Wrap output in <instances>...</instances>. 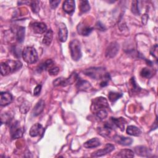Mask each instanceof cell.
<instances>
[{
	"instance_id": "8",
	"label": "cell",
	"mask_w": 158,
	"mask_h": 158,
	"mask_svg": "<svg viewBox=\"0 0 158 158\" xmlns=\"http://www.w3.org/2000/svg\"><path fill=\"white\" fill-rule=\"evenodd\" d=\"M114 146L111 144H107L104 148L99 149L91 154V157H101L104 156L108 153H110L114 149Z\"/></svg>"
},
{
	"instance_id": "29",
	"label": "cell",
	"mask_w": 158,
	"mask_h": 158,
	"mask_svg": "<svg viewBox=\"0 0 158 158\" xmlns=\"http://www.w3.org/2000/svg\"><path fill=\"white\" fill-rule=\"evenodd\" d=\"M29 6H30L31 9L32 11L34 13H37L40 10V1H28Z\"/></svg>"
},
{
	"instance_id": "16",
	"label": "cell",
	"mask_w": 158,
	"mask_h": 158,
	"mask_svg": "<svg viewBox=\"0 0 158 158\" xmlns=\"http://www.w3.org/2000/svg\"><path fill=\"white\" fill-rule=\"evenodd\" d=\"M77 88L80 91H89L92 88L90 83L86 80L79 79L77 83Z\"/></svg>"
},
{
	"instance_id": "39",
	"label": "cell",
	"mask_w": 158,
	"mask_h": 158,
	"mask_svg": "<svg viewBox=\"0 0 158 158\" xmlns=\"http://www.w3.org/2000/svg\"><path fill=\"white\" fill-rule=\"evenodd\" d=\"M41 85H38L34 89V91H33V94L35 96H38L40 91H41Z\"/></svg>"
},
{
	"instance_id": "38",
	"label": "cell",
	"mask_w": 158,
	"mask_h": 158,
	"mask_svg": "<svg viewBox=\"0 0 158 158\" xmlns=\"http://www.w3.org/2000/svg\"><path fill=\"white\" fill-rule=\"evenodd\" d=\"M96 27L97 29H98L99 30H101V31H104V30H106V27L105 26L101 23L100 22H98L96 24Z\"/></svg>"
},
{
	"instance_id": "6",
	"label": "cell",
	"mask_w": 158,
	"mask_h": 158,
	"mask_svg": "<svg viewBox=\"0 0 158 158\" xmlns=\"http://www.w3.org/2000/svg\"><path fill=\"white\" fill-rule=\"evenodd\" d=\"M78 79V74L75 72H73L67 78H63V77H60V78H58L56 79L53 81V85L55 86H67L69 85L73 84Z\"/></svg>"
},
{
	"instance_id": "18",
	"label": "cell",
	"mask_w": 158,
	"mask_h": 158,
	"mask_svg": "<svg viewBox=\"0 0 158 158\" xmlns=\"http://www.w3.org/2000/svg\"><path fill=\"white\" fill-rule=\"evenodd\" d=\"M45 106V103L43 99L40 100L35 105V106L34 107L33 110H32V114L33 116H38V115H40L43 110H44Z\"/></svg>"
},
{
	"instance_id": "34",
	"label": "cell",
	"mask_w": 158,
	"mask_h": 158,
	"mask_svg": "<svg viewBox=\"0 0 158 158\" xmlns=\"http://www.w3.org/2000/svg\"><path fill=\"white\" fill-rule=\"evenodd\" d=\"M30 107V105L29 104L28 102H27V103H23L22 104L20 107V110L22 114H25L27 112L29 108Z\"/></svg>"
},
{
	"instance_id": "21",
	"label": "cell",
	"mask_w": 158,
	"mask_h": 158,
	"mask_svg": "<svg viewBox=\"0 0 158 158\" xmlns=\"http://www.w3.org/2000/svg\"><path fill=\"white\" fill-rule=\"evenodd\" d=\"M101 144L100 141L98 138H92L91 139L88 140L87 141H86L83 146L85 148H96L98 146H99Z\"/></svg>"
},
{
	"instance_id": "13",
	"label": "cell",
	"mask_w": 158,
	"mask_h": 158,
	"mask_svg": "<svg viewBox=\"0 0 158 158\" xmlns=\"http://www.w3.org/2000/svg\"><path fill=\"white\" fill-rule=\"evenodd\" d=\"M68 36V30L65 23H60L59 26V38L61 42L66 41Z\"/></svg>"
},
{
	"instance_id": "10",
	"label": "cell",
	"mask_w": 158,
	"mask_h": 158,
	"mask_svg": "<svg viewBox=\"0 0 158 158\" xmlns=\"http://www.w3.org/2000/svg\"><path fill=\"white\" fill-rule=\"evenodd\" d=\"M0 96V104L1 106H6L9 105L12 102L13 100V97L12 94L9 92H1Z\"/></svg>"
},
{
	"instance_id": "24",
	"label": "cell",
	"mask_w": 158,
	"mask_h": 158,
	"mask_svg": "<svg viewBox=\"0 0 158 158\" xmlns=\"http://www.w3.org/2000/svg\"><path fill=\"white\" fill-rule=\"evenodd\" d=\"M127 133L131 136H138L141 133V131L138 127L133 125H129L127 128Z\"/></svg>"
},
{
	"instance_id": "28",
	"label": "cell",
	"mask_w": 158,
	"mask_h": 158,
	"mask_svg": "<svg viewBox=\"0 0 158 158\" xmlns=\"http://www.w3.org/2000/svg\"><path fill=\"white\" fill-rule=\"evenodd\" d=\"M122 96V93H115V92H110L109 95H108L109 99L112 102H115L117 100H118Z\"/></svg>"
},
{
	"instance_id": "25",
	"label": "cell",
	"mask_w": 158,
	"mask_h": 158,
	"mask_svg": "<svg viewBox=\"0 0 158 158\" xmlns=\"http://www.w3.org/2000/svg\"><path fill=\"white\" fill-rule=\"evenodd\" d=\"M53 37V32L51 29L48 30L46 34L44 35L43 39V43L46 46H49L51 44Z\"/></svg>"
},
{
	"instance_id": "19",
	"label": "cell",
	"mask_w": 158,
	"mask_h": 158,
	"mask_svg": "<svg viewBox=\"0 0 158 158\" xmlns=\"http://www.w3.org/2000/svg\"><path fill=\"white\" fill-rule=\"evenodd\" d=\"M110 120L112 123L114 124V125L116 127H118L121 130V131L124 130L125 124L126 123V120L124 118L120 117V118H114L111 117Z\"/></svg>"
},
{
	"instance_id": "30",
	"label": "cell",
	"mask_w": 158,
	"mask_h": 158,
	"mask_svg": "<svg viewBox=\"0 0 158 158\" xmlns=\"http://www.w3.org/2000/svg\"><path fill=\"white\" fill-rule=\"evenodd\" d=\"M94 114L96 117L99 120H103L107 117L108 112L107 109H101L97 111Z\"/></svg>"
},
{
	"instance_id": "14",
	"label": "cell",
	"mask_w": 158,
	"mask_h": 158,
	"mask_svg": "<svg viewBox=\"0 0 158 158\" xmlns=\"http://www.w3.org/2000/svg\"><path fill=\"white\" fill-rule=\"evenodd\" d=\"M114 140L123 146H128L130 145L132 142H133V139L131 138H128V137H124V136H118V135H114L113 136Z\"/></svg>"
},
{
	"instance_id": "36",
	"label": "cell",
	"mask_w": 158,
	"mask_h": 158,
	"mask_svg": "<svg viewBox=\"0 0 158 158\" xmlns=\"http://www.w3.org/2000/svg\"><path fill=\"white\" fill-rule=\"evenodd\" d=\"M10 120V116L7 114H1V123H7Z\"/></svg>"
},
{
	"instance_id": "20",
	"label": "cell",
	"mask_w": 158,
	"mask_h": 158,
	"mask_svg": "<svg viewBox=\"0 0 158 158\" xmlns=\"http://www.w3.org/2000/svg\"><path fill=\"white\" fill-rule=\"evenodd\" d=\"M135 152L137 155L144 157H148L150 154V151L149 149L143 146H138L135 147Z\"/></svg>"
},
{
	"instance_id": "9",
	"label": "cell",
	"mask_w": 158,
	"mask_h": 158,
	"mask_svg": "<svg viewBox=\"0 0 158 158\" xmlns=\"http://www.w3.org/2000/svg\"><path fill=\"white\" fill-rule=\"evenodd\" d=\"M11 137L12 139H18L23 136L24 129L22 127H18V124H14L10 128Z\"/></svg>"
},
{
	"instance_id": "27",
	"label": "cell",
	"mask_w": 158,
	"mask_h": 158,
	"mask_svg": "<svg viewBox=\"0 0 158 158\" xmlns=\"http://www.w3.org/2000/svg\"><path fill=\"white\" fill-rule=\"evenodd\" d=\"M80 9L83 13H85L89 11L90 9L89 2L88 1H81L80 4Z\"/></svg>"
},
{
	"instance_id": "23",
	"label": "cell",
	"mask_w": 158,
	"mask_h": 158,
	"mask_svg": "<svg viewBox=\"0 0 158 158\" xmlns=\"http://www.w3.org/2000/svg\"><path fill=\"white\" fill-rule=\"evenodd\" d=\"M115 157H134V152L128 149H125L120 151L118 152L115 155Z\"/></svg>"
},
{
	"instance_id": "2",
	"label": "cell",
	"mask_w": 158,
	"mask_h": 158,
	"mask_svg": "<svg viewBox=\"0 0 158 158\" xmlns=\"http://www.w3.org/2000/svg\"><path fill=\"white\" fill-rule=\"evenodd\" d=\"M22 56L23 60L29 64H34L37 62L38 57L36 49L31 46H27L22 51Z\"/></svg>"
},
{
	"instance_id": "33",
	"label": "cell",
	"mask_w": 158,
	"mask_h": 158,
	"mask_svg": "<svg viewBox=\"0 0 158 158\" xmlns=\"http://www.w3.org/2000/svg\"><path fill=\"white\" fill-rule=\"evenodd\" d=\"M138 3V1H133V2H132L131 11L135 15H138L139 14Z\"/></svg>"
},
{
	"instance_id": "26",
	"label": "cell",
	"mask_w": 158,
	"mask_h": 158,
	"mask_svg": "<svg viewBox=\"0 0 158 158\" xmlns=\"http://www.w3.org/2000/svg\"><path fill=\"white\" fill-rule=\"evenodd\" d=\"M25 28L23 27H19L16 33V39L18 42L22 43L23 41L25 38Z\"/></svg>"
},
{
	"instance_id": "40",
	"label": "cell",
	"mask_w": 158,
	"mask_h": 158,
	"mask_svg": "<svg viewBox=\"0 0 158 158\" xmlns=\"http://www.w3.org/2000/svg\"><path fill=\"white\" fill-rule=\"evenodd\" d=\"M148 15L147 14H144L143 15L142 17H141V22H142V23L143 25H146L147 23V22H148Z\"/></svg>"
},
{
	"instance_id": "31",
	"label": "cell",
	"mask_w": 158,
	"mask_h": 158,
	"mask_svg": "<svg viewBox=\"0 0 158 158\" xmlns=\"http://www.w3.org/2000/svg\"><path fill=\"white\" fill-rule=\"evenodd\" d=\"M140 75L142 77L149 78L152 76V72L149 69H148L147 67H144L141 70Z\"/></svg>"
},
{
	"instance_id": "35",
	"label": "cell",
	"mask_w": 158,
	"mask_h": 158,
	"mask_svg": "<svg viewBox=\"0 0 158 158\" xmlns=\"http://www.w3.org/2000/svg\"><path fill=\"white\" fill-rule=\"evenodd\" d=\"M49 73L50 75L54 76L58 74L59 72V68L58 67H52L49 69Z\"/></svg>"
},
{
	"instance_id": "22",
	"label": "cell",
	"mask_w": 158,
	"mask_h": 158,
	"mask_svg": "<svg viewBox=\"0 0 158 158\" xmlns=\"http://www.w3.org/2000/svg\"><path fill=\"white\" fill-rule=\"evenodd\" d=\"M53 64H54V62L52 59H48L44 62L42 63L40 65L38 66V67L37 68V70L38 72H41L44 70H45L48 69H49L51 67H52Z\"/></svg>"
},
{
	"instance_id": "12",
	"label": "cell",
	"mask_w": 158,
	"mask_h": 158,
	"mask_svg": "<svg viewBox=\"0 0 158 158\" xmlns=\"http://www.w3.org/2000/svg\"><path fill=\"white\" fill-rule=\"evenodd\" d=\"M93 31V28L84 23H80L77 26L78 33L83 36L89 35Z\"/></svg>"
},
{
	"instance_id": "5",
	"label": "cell",
	"mask_w": 158,
	"mask_h": 158,
	"mask_svg": "<svg viewBox=\"0 0 158 158\" xmlns=\"http://www.w3.org/2000/svg\"><path fill=\"white\" fill-rule=\"evenodd\" d=\"M69 48L72 59L73 60H78L82 56L80 43L77 40L75 39L70 41L69 44Z\"/></svg>"
},
{
	"instance_id": "3",
	"label": "cell",
	"mask_w": 158,
	"mask_h": 158,
	"mask_svg": "<svg viewBox=\"0 0 158 158\" xmlns=\"http://www.w3.org/2000/svg\"><path fill=\"white\" fill-rule=\"evenodd\" d=\"M109 109V104L107 99L104 97H98L92 101L91 110L94 114L97 111L101 109Z\"/></svg>"
},
{
	"instance_id": "11",
	"label": "cell",
	"mask_w": 158,
	"mask_h": 158,
	"mask_svg": "<svg viewBox=\"0 0 158 158\" xmlns=\"http://www.w3.org/2000/svg\"><path fill=\"white\" fill-rule=\"evenodd\" d=\"M31 27L33 32L37 34L43 33L47 30V26L43 22H34L31 23Z\"/></svg>"
},
{
	"instance_id": "4",
	"label": "cell",
	"mask_w": 158,
	"mask_h": 158,
	"mask_svg": "<svg viewBox=\"0 0 158 158\" xmlns=\"http://www.w3.org/2000/svg\"><path fill=\"white\" fill-rule=\"evenodd\" d=\"M83 72L85 75L95 80L102 79L106 73L105 69L102 67H91L84 70Z\"/></svg>"
},
{
	"instance_id": "7",
	"label": "cell",
	"mask_w": 158,
	"mask_h": 158,
	"mask_svg": "<svg viewBox=\"0 0 158 158\" xmlns=\"http://www.w3.org/2000/svg\"><path fill=\"white\" fill-rule=\"evenodd\" d=\"M119 49V46L115 41L112 42L106 51V56L107 58H112L116 56Z\"/></svg>"
},
{
	"instance_id": "32",
	"label": "cell",
	"mask_w": 158,
	"mask_h": 158,
	"mask_svg": "<svg viewBox=\"0 0 158 158\" xmlns=\"http://www.w3.org/2000/svg\"><path fill=\"white\" fill-rule=\"evenodd\" d=\"M130 85H131V90L133 93H138L140 90L141 88L139 87V86L136 84L135 78L133 77H132L130 81Z\"/></svg>"
},
{
	"instance_id": "17",
	"label": "cell",
	"mask_w": 158,
	"mask_h": 158,
	"mask_svg": "<svg viewBox=\"0 0 158 158\" xmlns=\"http://www.w3.org/2000/svg\"><path fill=\"white\" fill-rule=\"evenodd\" d=\"M43 127L41 124L36 123L32 125L29 131V134L31 136L35 137L40 135L43 131Z\"/></svg>"
},
{
	"instance_id": "1",
	"label": "cell",
	"mask_w": 158,
	"mask_h": 158,
	"mask_svg": "<svg viewBox=\"0 0 158 158\" xmlns=\"http://www.w3.org/2000/svg\"><path fill=\"white\" fill-rule=\"evenodd\" d=\"M22 67V64L19 60H7L1 64V73L6 76L19 70Z\"/></svg>"
},
{
	"instance_id": "37",
	"label": "cell",
	"mask_w": 158,
	"mask_h": 158,
	"mask_svg": "<svg viewBox=\"0 0 158 158\" xmlns=\"http://www.w3.org/2000/svg\"><path fill=\"white\" fill-rule=\"evenodd\" d=\"M60 0H53V1H49V4L51 7L52 9H55L56 7H57L58 4L60 3Z\"/></svg>"
},
{
	"instance_id": "15",
	"label": "cell",
	"mask_w": 158,
	"mask_h": 158,
	"mask_svg": "<svg viewBox=\"0 0 158 158\" xmlns=\"http://www.w3.org/2000/svg\"><path fill=\"white\" fill-rule=\"evenodd\" d=\"M75 1L73 0L65 1L62 5V8L64 10L69 14H71L75 10Z\"/></svg>"
}]
</instances>
